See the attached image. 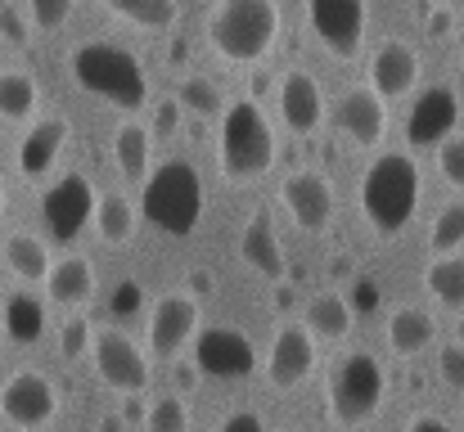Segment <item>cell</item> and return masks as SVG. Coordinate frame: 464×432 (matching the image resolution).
<instances>
[{
	"label": "cell",
	"mask_w": 464,
	"mask_h": 432,
	"mask_svg": "<svg viewBox=\"0 0 464 432\" xmlns=\"http://www.w3.org/2000/svg\"><path fill=\"white\" fill-rule=\"evenodd\" d=\"M420 207V167L411 153H379L361 176V212L374 226V235L392 239L415 221Z\"/></svg>",
	"instance_id": "1"
},
{
	"label": "cell",
	"mask_w": 464,
	"mask_h": 432,
	"mask_svg": "<svg viewBox=\"0 0 464 432\" xmlns=\"http://www.w3.org/2000/svg\"><path fill=\"white\" fill-rule=\"evenodd\" d=\"M280 0H217L208 14V45L226 63H262L280 36Z\"/></svg>",
	"instance_id": "2"
},
{
	"label": "cell",
	"mask_w": 464,
	"mask_h": 432,
	"mask_svg": "<svg viewBox=\"0 0 464 432\" xmlns=\"http://www.w3.org/2000/svg\"><path fill=\"white\" fill-rule=\"evenodd\" d=\"M68 72L82 91H91L95 100L113 104V109H140L150 100V82H145V68L131 50L113 45V41H86L72 50L68 59Z\"/></svg>",
	"instance_id": "3"
},
{
	"label": "cell",
	"mask_w": 464,
	"mask_h": 432,
	"mask_svg": "<svg viewBox=\"0 0 464 432\" xmlns=\"http://www.w3.org/2000/svg\"><path fill=\"white\" fill-rule=\"evenodd\" d=\"M276 162V131L262 113L257 100H235L221 118V140H217V167L230 185H253L271 171Z\"/></svg>",
	"instance_id": "4"
},
{
	"label": "cell",
	"mask_w": 464,
	"mask_h": 432,
	"mask_svg": "<svg viewBox=\"0 0 464 432\" xmlns=\"http://www.w3.org/2000/svg\"><path fill=\"white\" fill-rule=\"evenodd\" d=\"M203 180H198V171H194V162H185V158H171V162H162L150 171V180H145V198H140V212L150 216V226H158L162 235H171V239H185V235H194L198 230V221H203Z\"/></svg>",
	"instance_id": "5"
},
{
	"label": "cell",
	"mask_w": 464,
	"mask_h": 432,
	"mask_svg": "<svg viewBox=\"0 0 464 432\" xmlns=\"http://www.w3.org/2000/svg\"><path fill=\"white\" fill-rule=\"evenodd\" d=\"M329 415L338 428H361L379 415L383 397H388V370L374 351H347L334 374H329Z\"/></svg>",
	"instance_id": "6"
},
{
	"label": "cell",
	"mask_w": 464,
	"mask_h": 432,
	"mask_svg": "<svg viewBox=\"0 0 464 432\" xmlns=\"http://www.w3.org/2000/svg\"><path fill=\"white\" fill-rule=\"evenodd\" d=\"M95 207H100V194H95V185L82 171L59 176L41 194V221H45L54 244H72L86 226H95Z\"/></svg>",
	"instance_id": "7"
},
{
	"label": "cell",
	"mask_w": 464,
	"mask_h": 432,
	"mask_svg": "<svg viewBox=\"0 0 464 432\" xmlns=\"http://www.w3.org/2000/svg\"><path fill=\"white\" fill-rule=\"evenodd\" d=\"M91 360H95L100 383L113 388V392L136 397V392L150 388V356H145V347H140L131 333H122V329H104V333H95Z\"/></svg>",
	"instance_id": "8"
},
{
	"label": "cell",
	"mask_w": 464,
	"mask_h": 432,
	"mask_svg": "<svg viewBox=\"0 0 464 432\" xmlns=\"http://www.w3.org/2000/svg\"><path fill=\"white\" fill-rule=\"evenodd\" d=\"M194 365L208 379H248L257 370V347L235 324H208L194 338Z\"/></svg>",
	"instance_id": "9"
},
{
	"label": "cell",
	"mask_w": 464,
	"mask_h": 432,
	"mask_svg": "<svg viewBox=\"0 0 464 432\" xmlns=\"http://www.w3.org/2000/svg\"><path fill=\"white\" fill-rule=\"evenodd\" d=\"M0 415L23 432H41L59 415V392L41 370H18L0 383Z\"/></svg>",
	"instance_id": "10"
},
{
	"label": "cell",
	"mask_w": 464,
	"mask_h": 432,
	"mask_svg": "<svg viewBox=\"0 0 464 432\" xmlns=\"http://www.w3.org/2000/svg\"><path fill=\"white\" fill-rule=\"evenodd\" d=\"M307 23L315 41L334 59H356L361 41H365L370 9H365V0H307Z\"/></svg>",
	"instance_id": "11"
},
{
	"label": "cell",
	"mask_w": 464,
	"mask_h": 432,
	"mask_svg": "<svg viewBox=\"0 0 464 432\" xmlns=\"http://www.w3.org/2000/svg\"><path fill=\"white\" fill-rule=\"evenodd\" d=\"M262 370H266V383L276 392H294V388L307 383L311 370H315V338H311V329L303 320H285L276 329Z\"/></svg>",
	"instance_id": "12"
},
{
	"label": "cell",
	"mask_w": 464,
	"mask_h": 432,
	"mask_svg": "<svg viewBox=\"0 0 464 432\" xmlns=\"http://www.w3.org/2000/svg\"><path fill=\"white\" fill-rule=\"evenodd\" d=\"M198 297L185 293V288H171L162 293L150 311V356L154 360H171L185 351V342L198 338Z\"/></svg>",
	"instance_id": "13"
},
{
	"label": "cell",
	"mask_w": 464,
	"mask_h": 432,
	"mask_svg": "<svg viewBox=\"0 0 464 432\" xmlns=\"http://www.w3.org/2000/svg\"><path fill=\"white\" fill-rule=\"evenodd\" d=\"M456 122H460V95H456V86L438 82L415 100V109L406 118V140L420 149H438L442 140H451Z\"/></svg>",
	"instance_id": "14"
},
{
	"label": "cell",
	"mask_w": 464,
	"mask_h": 432,
	"mask_svg": "<svg viewBox=\"0 0 464 432\" xmlns=\"http://www.w3.org/2000/svg\"><path fill=\"white\" fill-rule=\"evenodd\" d=\"M280 198H285L289 216H294L307 235L329 230V221H334V185H329L320 171H294V176L280 185Z\"/></svg>",
	"instance_id": "15"
},
{
	"label": "cell",
	"mask_w": 464,
	"mask_h": 432,
	"mask_svg": "<svg viewBox=\"0 0 464 432\" xmlns=\"http://www.w3.org/2000/svg\"><path fill=\"white\" fill-rule=\"evenodd\" d=\"M388 100H379L370 86H352V91H343L338 95V104H334V127L347 136L352 144H379L383 140V131H388V109H383Z\"/></svg>",
	"instance_id": "16"
},
{
	"label": "cell",
	"mask_w": 464,
	"mask_h": 432,
	"mask_svg": "<svg viewBox=\"0 0 464 432\" xmlns=\"http://www.w3.org/2000/svg\"><path fill=\"white\" fill-rule=\"evenodd\" d=\"M420 82V54L406 41H383L370 59V91L379 100H401Z\"/></svg>",
	"instance_id": "17"
},
{
	"label": "cell",
	"mask_w": 464,
	"mask_h": 432,
	"mask_svg": "<svg viewBox=\"0 0 464 432\" xmlns=\"http://www.w3.org/2000/svg\"><path fill=\"white\" fill-rule=\"evenodd\" d=\"M239 257L248 271H257L262 280H285L289 275V262H285V248H280V235H276V221L266 212H253L239 230Z\"/></svg>",
	"instance_id": "18"
},
{
	"label": "cell",
	"mask_w": 464,
	"mask_h": 432,
	"mask_svg": "<svg viewBox=\"0 0 464 432\" xmlns=\"http://www.w3.org/2000/svg\"><path fill=\"white\" fill-rule=\"evenodd\" d=\"M280 118H285V127L294 136H311L324 122V95H320V82L311 72H303V68L285 72V82H280Z\"/></svg>",
	"instance_id": "19"
},
{
	"label": "cell",
	"mask_w": 464,
	"mask_h": 432,
	"mask_svg": "<svg viewBox=\"0 0 464 432\" xmlns=\"http://www.w3.org/2000/svg\"><path fill=\"white\" fill-rule=\"evenodd\" d=\"M63 144H68V122H63V118H41V122H32L23 144H18V171H23L27 180L50 176V167L59 162Z\"/></svg>",
	"instance_id": "20"
},
{
	"label": "cell",
	"mask_w": 464,
	"mask_h": 432,
	"mask_svg": "<svg viewBox=\"0 0 464 432\" xmlns=\"http://www.w3.org/2000/svg\"><path fill=\"white\" fill-rule=\"evenodd\" d=\"M45 297L54 306H86L95 297V266L82 257V253H68L50 266V280H45Z\"/></svg>",
	"instance_id": "21"
},
{
	"label": "cell",
	"mask_w": 464,
	"mask_h": 432,
	"mask_svg": "<svg viewBox=\"0 0 464 432\" xmlns=\"http://www.w3.org/2000/svg\"><path fill=\"white\" fill-rule=\"evenodd\" d=\"M5 338L9 342H18V347H32V342H41V333H45V324H50V311H45V302L36 297V293H27V288H18V293H9L5 297Z\"/></svg>",
	"instance_id": "22"
},
{
	"label": "cell",
	"mask_w": 464,
	"mask_h": 432,
	"mask_svg": "<svg viewBox=\"0 0 464 432\" xmlns=\"http://www.w3.org/2000/svg\"><path fill=\"white\" fill-rule=\"evenodd\" d=\"M352 306H347V293H334V288H324V293H315L307 302V315H303V324L311 329V338L315 342H343L347 333H352Z\"/></svg>",
	"instance_id": "23"
},
{
	"label": "cell",
	"mask_w": 464,
	"mask_h": 432,
	"mask_svg": "<svg viewBox=\"0 0 464 432\" xmlns=\"http://www.w3.org/2000/svg\"><path fill=\"white\" fill-rule=\"evenodd\" d=\"M5 262H9V271H14L23 284H45V280H50V266H54L50 244H45L41 235H23V230L5 239Z\"/></svg>",
	"instance_id": "24"
},
{
	"label": "cell",
	"mask_w": 464,
	"mask_h": 432,
	"mask_svg": "<svg viewBox=\"0 0 464 432\" xmlns=\"http://www.w3.org/2000/svg\"><path fill=\"white\" fill-rule=\"evenodd\" d=\"M433 333H438V324H433V315L420 311V306H401V311H392V320H388V347H392L397 356H420V351L433 342Z\"/></svg>",
	"instance_id": "25"
},
{
	"label": "cell",
	"mask_w": 464,
	"mask_h": 432,
	"mask_svg": "<svg viewBox=\"0 0 464 432\" xmlns=\"http://www.w3.org/2000/svg\"><path fill=\"white\" fill-rule=\"evenodd\" d=\"M150 153H154V131H150V127L122 122V127L113 131V158H118V167H122L127 180H140V185H145V176H150Z\"/></svg>",
	"instance_id": "26"
},
{
	"label": "cell",
	"mask_w": 464,
	"mask_h": 432,
	"mask_svg": "<svg viewBox=\"0 0 464 432\" xmlns=\"http://www.w3.org/2000/svg\"><path fill=\"white\" fill-rule=\"evenodd\" d=\"M424 288L433 293V302H438V306L464 311V257L460 253L438 257V262L424 271Z\"/></svg>",
	"instance_id": "27"
},
{
	"label": "cell",
	"mask_w": 464,
	"mask_h": 432,
	"mask_svg": "<svg viewBox=\"0 0 464 432\" xmlns=\"http://www.w3.org/2000/svg\"><path fill=\"white\" fill-rule=\"evenodd\" d=\"M109 14H118V18H127V23H136V27H150V32H162V27H171L176 23V14H180V5L176 0H100Z\"/></svg>",
	"instance_id": "28"
},
{
	"label": "cell",
	"mask_w": 464,
	"mask_h": 432,
	"mask_svg": "<svg viewBox=\"0 0 464 432\" xmlns=\"http://www.w3.org/2000/svg\"><path fill=\"white\" fill-rule=\"evenodd\" d=\"M176 100H180L185 113H194V118H203V122H208V118H226V109H230L226 95H221V86H217L212 77H198V72L180 82Z\"/></svg>",
	"instance_id": "29"
},
{
	"label": "cell",
	"mask_w": 464,
	"mask_h": 432,
	"mask_svg": "<svg viewBox=\"0 0 464 432\" xmlns=\"http://www.w3.org/2000/svg\"><path fill=\"white\" fill-rule=\"evenodd\" d=\"M95 230H100L104 244H127L136 235V207L122 194H104L100 207H95Z\"/></svg>",
	"instance_id": "30"
},
{
	"label": "cell",
	"mask_w": 464,
	"mask_h": 432,
	"mask_svg": "<svg viewBox=\"0 0 464 432\" xmlns=\"http://www.w3.org/2000/svg\"><path fill=\"white\" fill-rule=\"evenodd\" d=\"M36 109V82L27 72H0V118L23 122Z\"/></svg>",
	"instance_id": "31"
},
{
	"label": "cell",
	"mask_w": 464,
	"mask_h": 432,
	"mask_svg": "<svg viewBox=\"0 0 464 432\" xmlns=\"http://www.w3.org/2000/svg\"><path fill=\"white\" fill-rule=\"evenodd\" d=\"M464 244V203H447L438 216H433V230H429V248L438 257H451Z\"/></svg>",
	"instance_id": "32"
},
{
	"label": "cell",
	"mask_w": 464,
	"mask_h": 432,
	"mask_svg": "<svg viewBox=\"0 0 464 432\" xmlns=\"http://www.w3.org/2000/svg\"><path fill=\"white\" fill-rule=\"evenodd\" d=\"M145 428L150 432H189V401L185 397H158L145 415Z\"/></svg>",
	"instance_id": "33"
},
{
	"label": "cell",
	"mask_w": 464,
	"mask_h": 432,
	"mask_svg": "<svg viewBox=\"0 0 464 432\" xmlns=\"http://www.w3.org/2000/svg\"><path fill=\"white\" fill-rule=\"evenodd\" d=\"M91 347H95L91 320H86V315H68V320L59 324V356H63V360H77V356H86Z\"/></svg>",
	"instance_id": "34"
},
{
	"label": "cell",
	"mask_w": 464,
	"mask_h": 432,
	"mask_svg": "<svg viewBox=\"0 0 464 432\" xmlns=\"http://www.w3.org/2000/svg\"><path fill=\"white\" fill-rule=\"evenodd\" d=\"M438 171L447 176V185L464 189V140L460 136H451V140L438 144Z\"/></svg>",
	"instance_id": "35"
},
{
	"label": "cell",
	"mask_w": 464,
	"mask_h": 432,
	"mask_svg": "<svg viewBox=\"0 0 464 432\" xmlns=\"http://www.w3.org/2000/svg\"><path fill=\"white\" fill-rule=\"evenodd\" d=\"M27 14H32V23L36 27H63L68 23V14H72V0H27Z\"/></svg>",
	"instance_id": "36"
},
{
	"label": "cell",
	"mask_w": 464,
	"mask_h": 432,
	"mask_svg": "<svg viewBox=\"0 0 464 432\" xmlns=\"http://www.w3.org/2000/svg\"><path fill=\"white\" fill-rule=\"evenodd\" d=\"M438 374H442L447 388L464 392V342H447V347L438 351Z\"/></svg>",
	"instance_id": "37"
},
{
	"label": "cell",
	"mask_w": 464,
	"mask_h": 432,
	"mask_svg": "<svg viewBox=\"0 0 464 432\" xmlns=\"http://www.w3.org/2000/svg\"><path fill=\"white\" fill-rule=\"evenodd\" d=\"M180 100H158L154 104V122H150V131L154 136H176V127H180Z\"/></svg>",
	"instance_id": "38"
},
{
	"label": "cell",
	"mask_w": 464,
	"mask_h": 432,
	"mask_svg": "<svg viewBox=\"0 0 464 432\" xmlns=\"http://www.w3.org/2000/svg\"><path fill=\"white\" fill-rule=\"evenodd\" d=\"M109 311H113V315H136V311H140V284H136V280H122V284L113 288Z\"/></svg>",
	"instance_id": "39"
},
{
	"label": "cell",
	"mask_w": 464,
	"mask_h": 432,
	"mask_svg": "<svg viewBox=\"0 0 464 432\" xmlns=\"http://www.w3.org/2000/svg\"><path fill=\"white\" fill-rule=\"evenodd\" d=\"M347 306H352V311H365V315L379 311V284H374V280H356L352 293H347Z\"/></svg>",
	"instance_id": "40"
},
{
	"label": "cell",
	"mask_w": 464,
	"mask_h": 432,
	"mask_svg": "<svg viewBox=\"0 0 464 432\" xmlns=\"http://www.w3.org/2000/svg\"><path fill=\"white\" fill-rule=\"evenodd\" d=\"M217 432H271L266 428V419L262 415H253V410H235V415H226Z\"/></svg>",
	"instance_id": "41"
},
{
	"label": "cell",
	"mask_w": 464,
	"mask_h": 432,
	"mask_svg": "<svg viewBox=\"0 0 464 432\" xmlns=\"http://www.w3.org/2000/svg\"><path fill=\"white\" fill-rule=\"evenodd\" d=\"M0 32H5L14 45H23V41H27V23H23V14H18V9H0Z\"/></svg>",
	"instance_id": "42"
},
{
	"label": "cell",
	"mask_w": 464,
	"mask_h": 432,
	"mask_svg": "<svg viewBox=\"0 0 464 432\" xmlns=\"http://www.w3.org/2000/svg\"><path fill=\"white\" fill-rule=\"evenodd\" d=\"M406 432H456L447 419H438V415H415L411 424H406Z\"/></svg>",
	"instance_id": "43"
},
{
	"label": "cell",
	"mask_w": 464,
	"mask_h": 432,
	"mask_svg": "<svg viewBox=\"0 0 464 432\" xmlns=\"http://www.w3.org/2000/svg\"><path fill=\"white\" fill-rule=\"evenodd\" d=\"M194 383H198V365H194V360H189V365H176V388L194 392Z\"/></svg>",
	"instance_id": "44"
},
{
	"label": "cell",
	"mask_w": 464,
	"mask_h": 432,
	"mask_svg": "<svg viewBox=\"0 0 464 432\" xmlns=\"http://www.w3.org/2000/svg\"><path fill=\"white\" fill-rule=\"evenodd\" d=\"M248 91H253V100H262V95L271 91V77H266V72H253V82H248Z\"/></svg>",
	"instance_id": "45"
},
{
	"label": "cell",
	"mask_w": 464,
	"mask_h": 432,
	"mask_svg": "<svg viewBox=\"0 0 464 432\" xmlns=\"http://www.w3.org/2000/svg\"><path fill=\"white\" fill-rule=\"evenodd\" d=\"M456 342H464V315H460V324H456Z\"/></svg>",
	"instance_id": "46"
},
{
	"label": "cell",
	"mask_w": 464,
	"mask_h": 432,
	"mask_svg": "<svg viewBox=\"0 0 464 432\" xmlns=\"http://www.w3.org/2000/svg\"><path fill=\"white\" fill-rule=\"evenodd\" d=\"M104 432H122V428H118V424H104Z\"/></svg>",
	"instance_id": "47"
},
{
	"label": "cell",
	"mask_w": 464,
	"mask_h": 432,
	"mask_svg": "<svg viewBox=\"0 0 464 432\" xmlns=\"http://www.w3.org/2000/svg\"><path fill=\"white\" fill-rule=\"evenodd\" d=\"M460 59H464V27H460Z\"/></svg>",
	"instance_id": "48"
},
{
	"label": "cell",
	"mask_w": 464,
	"mask_h": 432,
	"mask_svg": "<svg viewBox=\"0 0 464 432\" xmlns=\"http://www.w3.org/2000/svg\"><path fill=\"white\" fill-rule=\"evenodd\" d=\"M0 207H5V185H0Z\"/></svg>",
	"instance_id": "49"
},
{
	"label": "cell",
	"mask_w": 464,
	"mask_h": 432,
	"mask_svg": "<svg viewBox=\"0 0 464 432\" xmlns=\"http://www.w3.org/2000/svg\"><path fill=\"white\" fill-rule=\"evenodd\" d=\"M0 333H5V324H0Z\"/></svg>",
	"instance_id": "50"
},
{
	"label": "cell",
	"mask_w": 464,
	"mask_h": 432,
	"mask_svg": "<svg viewBox=\"0 0 464 432\" xmlns=\"http://www.w3.org/2000/svg\"><path fill=\"white\" fill-rule=\"evenodd\" d=\"M456 5H460V0H456Z\"/></svg>",
	"instance_id": "51"
}]
</instances>
